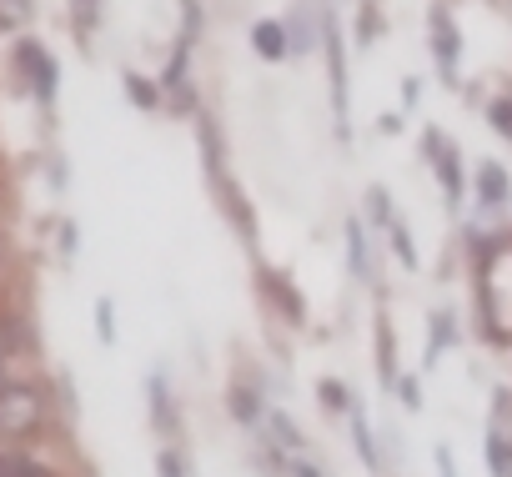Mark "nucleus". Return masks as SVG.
Wrapping results in <instances>:
<instances>
[{
  "label": "nucleus",
  "instance_id": "1",
  "mask_svg": "<svg viewBox=\"0 0 512 477\" xmlns=\"http://www.w3.org/2000/svg\"><path fill=\"white\" fill-rule=\"evenodd\" d=\"M46 422V397L26 382L0 387V437H31Z\"/></svg>",
  "mask_w": 512,
  "mask_h": 477
},
{
  "label": "nucleus",
  "instance_id": "2",
  "mask_svg": "<svg viewBox=\"0 0 512 477\" xmlns=\"http://www.w3.org/2000/svg\"><path fill=\"white\" fill-rule=\"evenodd\" d=\"M327 71H332V106H337V116H347V61H342L337 26H327Z\"/></svg>",
  "mask_w": 512,
  "mask_h": 477
},
{
  "label": "nucleus",
  "instance_id": "3",
  "mask_svg": "<svg viewBox=\"0 0 512 477\" xmlns=\"http://www.w3.org/2000/svg\"><path fill=\"white\" fill-rule=\"evenodd\" d=\"M432 51H442V71L452 76V66H457V31H452L447 11H432Z\"/></svg>",
  "mask_w": 512,
  "mask_h": 477
},
{
  "label": "nucleus",
  "instance_id": "4",
  "mask_svg": "<svg viewBox=\"0 0 512 477\" xmlns=\"http://www.w3.org/2000/svg\"><path fill=\"white\" fill-rule=\"evenodd\" d=\"M251 41H256V56H267V61L287 56V26H277V21H262L251 31Z\"/></svg>",
  "mask_w": 512,
  "mask_h": 477
},
{
  "label": "nucleus",
  "instance_id": "5",
  "mask_svg": "<svg viewBox=\"0 0 512 477\" xmlns=\"http://www.w3.org/2000/svg\"><path fill=\"white\" fill-rule=\"evenodd\" d=\"M0 477H56L51 467H41L26 452H0Z\"/></svg>",
  "mask_w": 512,
  "mask_h": 477
},
{
  "label": "nucleus",
  "instance_id": "6",
  "mask_svg": "<svg viewBox=\"0 0 512 477\" xmlns=\"http://www.w3.org/2000/svg\"><path fill=\"white\" fill-rule=\"evenodd\" d=\"M21 66H26V71L36 76V86H41V91H51V81H56V71H51V61H46V56H41V51H36L31 41L21 46Z\"/></svg>",
  "mask_w": 512,
  "mask_h": 477
},
{
  "label": "nucleus",
  "instance_id": "7",
  "mask_svg": "<svg viewBox=\"0 0 512 477\" xmlns=\"http://www.w3.org/2000/svg\"><path fill=\"white\" fill-rule=\"evenodd\" d=\"M477 186H482V201H487V206H502V201H507V176H502L497 166H482V171H477Z\"/></svg>",
  "mask_w": 512,
  "mask_h": 477
},
{
  "label": "nucleus",
  "instance_id": "8",
  "mask_svg": "<svg viewBox=\"0 0 512 477\" xmlns=\"http://www.w3.org/2000/svg\"><path fill=\"white\" fill-rule=\"evenodd\" d=\"M487 462H492V472H497V477H512V442H507L502 432H492V437H487Z\"/></svg>",
  "mask_w": 512,
  "mask_h": 477
},
{
  "label": "nucleus",
  "instance_id": "9",
  "mask_svg": "<svg viewBox=\"0 0 512 477\" xmlns=\"http://www.w3.org/2000/svg\"><path fill=\"white\" fill-rule=\"evenodd\" d=\"M31 21V0H0V31H21Z\"/></svg>",
  "mask_w": 512,
  "mask_h": 477
},
{
  "label": "nucleus",
  "instance_id": "10",
  "mask_svg": "<svg viewBox=\"0 0 512 477\" xmlns=\"http://www.w3.org/2000/svg\"><path fill=\"white\" fill-rule=\"evenodd\" d=\"M347 236H352V267H357L362 277H372V267H367V236H362V226L352 221V231H347Z\"/></svg>",
  "mask_w": 512,
  "mask_h": 477
},
{
  "label": "nucleus",
  "instance_id": "11",
  "mask_svg": "<svg viewBox=\"0 0 512 477\" xmlns=\"http://www.w3.org/2000/svg\"><path fill=\"white\" fill-rule=\"evenodd\" d=\"M272 292H277V297H282V307H287V312H292V322H302V302H297V292H292V287H287V277H277V282H272Z\"/></svg>",
  "mask_w": 512,
  "mask_h": 477
},
{
  "label": "nucleus",
  "instance_id": "12",
  "mask_svg": "<svg viewBox=\"0 0 512 477\" xmlns=\"http://www.w3.org/2000/svg\"><path fill=\"white\" fill-rule=\"evenodd\" d=\"M392 247L402 252L407 267H417V252H412V242H407V226H402V221H392Z\"/></svg>",
  "mask_w": 512,
  "mask_h": 477
},
{
  "label": "nucleus",
  "instance_id": "13",
  "mask_svg": "<svg viewBox=\"0 0 512 477\" xmlns=\"http://www.w3.org/2000/svg\"><path fill=\"white\" fill-rule=\"evenodd\" d=\"M231 412H236L241 422H251V417H256V397H251V392H231Z\"/></svg>",
  "mask_w": 512,
  "mask_h": 477
},
{
  "label": "nucleus",
  "instance_id": "14",
  "mask_svg": "<svg viewBox=\"0 0 512 477\" xmlns=\"http://www.w3.org/2000/svg\"><path fill=\"white\" fill-rule=\"evenodd\" d=\"M492 121H497L502 136H512V101H497V106H492Z\"/></svg>",
  "mask_w": 512,
  "mask_h": 477
},
{
  "label": "nucleus",
  "instance_id": "15",
  "mask_svg": "<svg viewBox=\"0 0 512 477\" xmlns=\"http://www.w3.org/2000/svg\"><path fill=\"white\" fill-rule=\"evenodd\" d=\"M156 467H161V477H186V467H181V457H176V452H161V457H156Z\"/></svg>",
  "mask_w": 512,
  "mask_h": 477
},
{
  "label": "nucleus",
  "instance_id": "16",
  "mask_svg": "<svg viewBox=\"0 0 512 477\" xmlns=\"http://www.w3.org/2000/svg\"><path fill=\"white\" fill-rule=\"evenodd\" d=\"M96 317H101V342H111V337H116V327H111V302H101Z\"/></svg>",
  "mask_w": 512,
  "mask_h": 477
},
{
  "label": "nucleus",
  "instance_id": "17",
  "mask_svg": "<svg viewBox=\"0 0 512 477\" xmlns=\"http://www.w3.org/2000/svg\"><path fill=\"white\" fill-rule=\"evenodd\" d=\"M76 21H81V26L96 21V0H76Z\"/></svg>",
  "mask_w": 512,
  "mask_h": 477
},
{
  "label": "nucleus",
  "instance_id": "18",
  "mask_svg": "<svg viewBox=\"0 0 512 477\" xmlns=\"http://www.w3.org/2000/svg\"><path fill=\"white\" fill-rule=\"evenodd\" d=\"M437 462H442V477H457V472H452V452H447V447H437Z\"/></svg>",
  "mask_w": 512,
  "mask_h": 477
},
{
  "label": "nucleus",
  "instance_id": "19",
  "mask_svg": "<svg viewBox=\"0 0 512 477\" xmlns=\"http://www.w3.org/2000/svg\"><path fill=\"white\" fill-rule=\"evenodd\" d=\"M11 357V337H6V327H0V362Z\"/></svg>",
  "mask_w": 512,
  "mask_h": 477
},
{
  "label": "nucleus",
  "instance_id": "20",
  "mask_svg": "<svg viewBox=\"0 0 512 477\" xmlns=\"http://www.w3.org/2000/svg\"><path fill=\"white\" fill-rule=\"evenodd\" d=\"M302 477H322V472H312V467H302Z\"/></svg>",
  "mask_w": 512,
  "mask_h": 477
}]
</instances>
